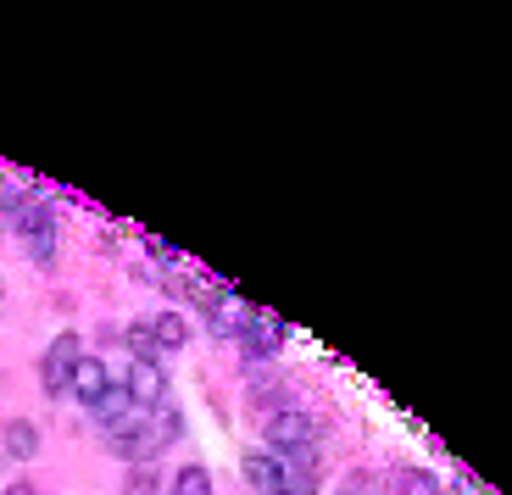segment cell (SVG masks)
<instances>
[{
  "instance_id": "cell-1",
  "label": "cell",
  "mask_w": 512,
  "mask_h": 495,
  "mask_svg": "<svg viewBox=\"0 0 512 495\" xmlns=\"http://www.w3.org/2000/svg\"><path fill=\"white\" fill-rule=\"evenodd\" d=\"M12 223H17V234L28 240L34 262H51V251H56V212H51V201L34 195V190H23L17 206H12Z\"/></svg>"
},
{
  "instance_id": "cell-7",
  "label": "cell",
  "mask_w": 512,
  "mask_h": 495,
  "mask_svg": "<svg viewBox=\"0 0 512 495\" xmlns=\"http://www.w3.org/2000/svg\"><path fill=\"white\" fill-rule=\"evenodd\" d=\"M106 390H112V379H106L101 356H84V362H78V373H73V384H67V395H78L84 407H95Z\"/></svg>"
},
{
  "instance_id": "cell-13",
  "label": "cell",
  "mask_w": 512,
  "mask_h": 495,
  "mask_svg": "<svg viewBox=\"0 0 512 495\" xmlns=\"http://www.w3.org/2000/svg\"><path fill=\"white\" fill-rule=\"evenodd\" d=\"M156 490H162L156 468H134V473H128V484H123V495H156Z\"/></svg>"
},
{
  "instance_id": "cell-11",
  "label": "cell",
  "mask_w": 512,
  "mask_h": 495,
  "mask_svg": "<svg viewBox=\"0 0 512 495\" xmlns=\"http://www.w3.org/2000/svg\"><path fill=\"white\" fill-rule=\"evenodd\" d=\"M123 340H128V351H134V362H162V345H156L151 323H128Z\"/></svg>"
},
{
  "instance_id": "cell-18",
  "label": "cell",
  "mask_w": 512,
  "mask_h": 495,
  "mask_svg": "<svg viewBox=\"0 0 512 495\" xmlns=\"http://www.w3.org/2000/svg\"><path fill=\"white\" fill-rule=\"evenodd\" d=\"M451 495H485V490H479V484H468V479H462V484H457V490H451Z\"/></svg>"
},
{
  "instance_id": "cell-8",
  "label": "cell",
  "mask_w": 512,
  "mask_h": 495,
  "mask_svg": "<svg viewBox=\"0 0 512 495\" xmlns=\"http://www.w3.org/2000/svg\"><path fill=\"white\" fill-rule=\"evenodd\" d=\"M39 451V429L28 418H12L6 429H0V457H12V462H28Z\"/></svg>"
},
{
  "instance_id": "cell-17",
  "label": "cell",
  "mask_w": 512,
  "mask_h": 495,
  "mask_svg": "<svg viewBox=\"0 0 512 495\" xmlns=\"http://www.w3.org/2000/svg\"><path fill=\"white\" fill-rule=\"evenodd\" d=\"M6 495H34V484H23V479H17V484H6Z\"/></svg>"
},
{
  "instance_id": "cell-4",
  "label": "cell",
  "mask_w": 512,
  "mask_h": 495,
  "mask_svg": "<svg viewBox=\"0 0 512 495\" xmlns=\"http://www.w3.org/2000/svg\"><path fill=\"white\" fill-rule=\"evenodd\" d=\"M312 434H318V423H312L301 407H284V412L268 418V445L273 451H307Z\"/></svg>"
},
{
  "instance_id": "cell-5",
  "label": "cell",
  "mask_w": 512,
  "mask_h": 495,
  "mask_svg": "<svg viewBox=\"0 0 512 495\" xmlns=\"http://www.w3.org/2000/svg\"><path fill=\"white\" fill-rule=\"evenodd\" d=\"M240 473H245V484H251L256 495H284V468H279L273 451H251V457L240 462Z\"/></svg>"
},
{
  "instance_id": "cell-10",
  "label": "cell",
  "mask_w": 512,
  "mask_h": 495,
  "mask_svg": "<svg viewBox=\"0 0 512 495\" xmlns=\"http://www.w3.org/2000/svg\"><path fill=\"white\" fill-rule=\"evenodd\" d=\"M151 334H156V345H162V356H167V351H184L190 323H184V312H162V318L151 323Z\"/></svg>"
},
{
  "instance_id": "cell-15",
  "label": "cell",
  "mask_w": 512,
  "mask_h": 495,
  "mask_svg": "<svg viewBox=\"0 0 512 495\" xmlns=\"http://www.w3.org/2000/svg\"><path fill=\"white\" fill-rule=\"evenodd\" d=\"M145 251H151V256H156V262H167V267L179 262V251H173V245H167V240H162V234H145Z\"/></svg>"
},
{
  "instance_id": "cell-6",
  "label": "cell",
  "mask_w": 512,
  "mask_h": 495,
  "mask_svg": "<svg viewBox=\"0 0 512 495\" xmlns=\"http://www.w3.org/2000/svg\"><path fill=\"white\" fill-rule=\"evenodd\" d=\"M279 345H284V323L273 318V312H262V306H256V318L245 323V351L262 362V356H273Z\"/></svg>"
},
{
  "instance_id": "cell-12",
  "label": "cell",
  "mask_w": 512,
  "mask_h": 495,
  "mask_svg": "<svg viewBox=\"0 0 512 495\" xmlns=\"http://www.w3.org/2000/svg\"><path fill=\"white\" fill-rule=\"evenodd\" d=\"M167 495H212V473H206L201 462H184V468L173 473V490Z\"/></svg>"
},
{
  "instance_id": "cell-3",
  "label": "cell",
  "mask_w": 512,
  "mask_h": 495,
  "mask_svg": "<svg viewBox=\"0 0 512 495\" xmlns=\"http://www.w3.org/2000/svg\"><path fill=\"white\" fill-rule=\"evenodd\" d=\"M123 390L134 395V407H140V412H162L167 407V373H162V362H128Z\"/></svg>"
},
{
  "instance_id": "cell-9",
  "label": "cell",
  "mask_w": 512,
  "mask_h": 495,
  "mask_svg": "<svg viewBox=\"0 0 512 495\" xmlns=\"http://www.w3.org/2000/svg\"><path fill=\"white\" fill-rule=\"evenodd\" d=\"M90 412H95V423H101V429H117V423H128V418H134L140 407H134V395H128L123 384H112V390H106Z\"/></svg>"
},
{
  "instance_id": "cell-14",
  "label": "cell",
  "mask_w": 512,
  "mask_h": 495,
  "mask_svg": "<svg viewBox=\"0 0 512 495\" xmlns=\"http://www.w3.org/2000/svg\"><path fill=\"white\" fill-rule=\"evenodd\" d=\"M284 495H318V479L312 473H284Z\"/></svg>"
},
{
  "instance_id": "cell-2",
  "label": "cell",
  "mask_w": 512,
  "mask_h": 495,
  "mask_svg": "<svg viewBox=\"0 0 512 495\" xmlns=\"http://www.w3.org/2000/svg\"><path fill=\"white\" fill-rule=\"evenodd\" d=\"M78 362H84V345H78V334H56L51 351H45V362H39V384H45V395H67Z\"/></svg>"
},
{
  "instance_id": "cell-16",
  "label": "cell",
  "mask_w": 512,
  "mask_h": 495,
  "mask_svg": "<svg viewBox=\"0 0 512 495\" xmlns=\"http://www.w3.org/2000/svg\"><path fill=\"white\" fill-rule=\"evenodd\" d=\"M12 206H17V195L6 190V184H0V223H12Z\"/></svg>"
}]
</instances>
